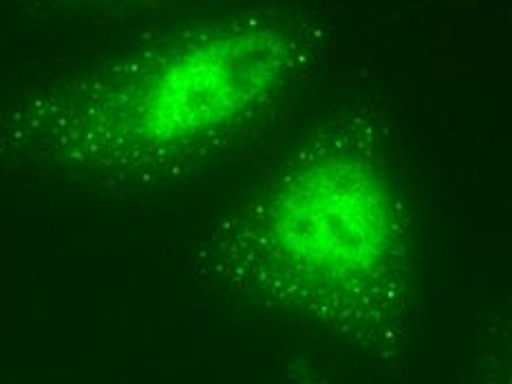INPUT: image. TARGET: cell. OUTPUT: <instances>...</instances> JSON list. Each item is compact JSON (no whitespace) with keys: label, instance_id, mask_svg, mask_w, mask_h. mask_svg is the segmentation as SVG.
<instances>
[{"label":"cell","instance_id":"1","mask_svg":"<svg viewBox=\"0 0 512 384\" xmlns=\"http://www.w3.org/2000/svg\"><path fill=\"white\" fill-rule=\"evenodd\" d=\"M294 49L268 25L192 34L113 84L80 142L87 159L144 164L190 153L248 120L281 87Z\"/></svg>","mask_w":512,"mask_h":384},{"label":"cell","instance_id":"2","mask_svg":"<svg viewBox=\"0 0 512 384\" xmlns=\"http://www.w3.org/2000/svg\"><path fill=\"white\" fill-rule=\"evenodd\" d=\"M261 245L307 290L371 305L398 281L404 228L382 170L356 151L307 157L276 186L259 219Z\"/></svg>","mask_w":512,"mask_h":384}]
</instances>
